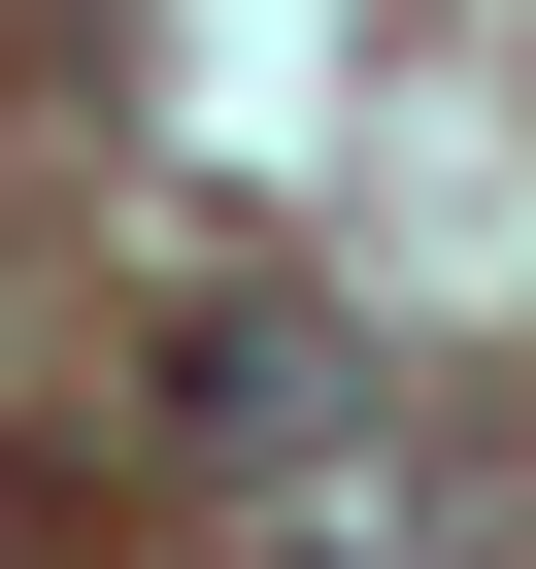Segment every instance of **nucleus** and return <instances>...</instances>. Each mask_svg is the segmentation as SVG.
<instances>
[{
	"label": "nucleus",
	"instance_id": "1",
	"mask_svg": "<svg viewBox=\"0 0 536 569\" xmlns=\"http://www.w3.org/2000/svg\"><path fill=\"white\" fill-rule=\"evenodd\" d=\"M168 436H201L235 502H336V469H369V336H336V302H201V336H168Z\"/></svg>",
	"mask_w": 536,
	"mask_h": 569
}]
</instances>
